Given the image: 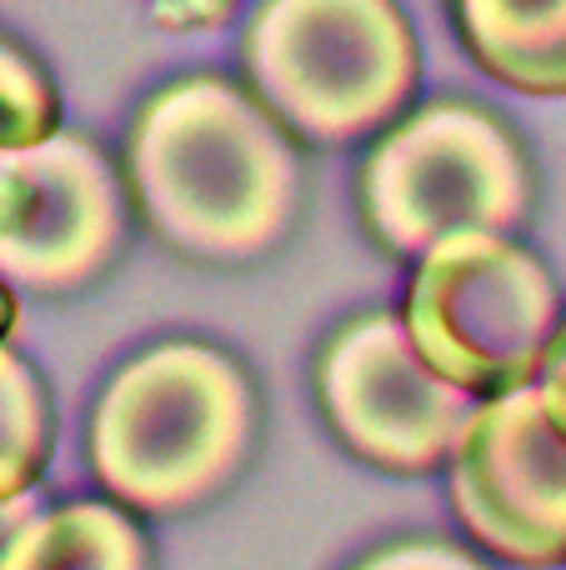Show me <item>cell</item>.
I'll list each match as a JSON object with an SVG mask.
<instances>
[{
  "label": "cell",
  "mask_w": 566,
  "mask_h": 570,
  "mask_svg": "<svg viewBox=\"0 0 566 570\" xmlns=\"http://www.w3.org/2000/svg\"><path fill=\"white\" fill-rule=\"evenodd\" d=\"M357 196L391 256H427L457 230L511 236L531 210V166L487 106L427 100L377 136Z\"/></svg>",
  "instance_id": "4"
},
{
  "label": "cell",
  "mask_w": 566,
  "mask_h": 570,
  "mask_svg": "<svg viewBox=\"0 0 566 570\" xmlns=\"http://www.w3.org/2000/svg\"><path fill=\"white\" fill-rule=\"evenodd\" d=\"M256 391L226 351L160 341L106 381L90 415L96 481L130 511L201 505L246 465Z\"/></svg>",
  "instance_id": "2"
},
{
  "label": "cell",
  "mask_w": 566,
  "mask_h": 570,
  "mask_svg": "<svg viewBox=\"0 0 566 570\" xmlns=\"http://www.w3.org/2000/svg\"><path fill=\"white\" fill-rule=\"evenodd\" d=\"M351 570H487L471 551L451 541H437V535H411V541H397V546H381L371 551L361 566Z\"/></svg>",
  "instance_id": "13"
},
{
  "label": "cell",
  "mask_w": 566,
  "mask_h": 570,
  "mask_svg": "<svg viewBox=\"0 0 566 570\" xmlns=\"http://www.w3.org/2000/svg\"><path fill=\"white\" fill-rule=\"evenodd\" d=\"M60 130V90L20 40L0 36V150L36 146Z\"/></svg>",
  "instance_id": "12"
},
{
  "label": "cell",
  "mask_w": 566,
  "mask_h": 570,
  "mask_svg": "<svg viewBox=\"0 0 566 570\" xmlns=\"http://www.w3.org/2000/svg\"><path fill=\"white\" fill-rule=\"evenodd\" d=\"M401 321L417 351L481 401L537 385L562 331V295L517 236L457 230L417 256Z\"/></svg>",
  "instance_id": "5"
},
{
  "label": "cell",
  "mask_w": 566,
  "mask_h": 570,
  "mask_svg": "<svg viewBox=\"0 0 566 570\" xmlns=\"http://www.w3.org/2000/svg\"><path fill=\"white\" fill-rule=\"evenodd\" d=\"M447 465L451 505L481 551L531 570L566 561V435L537 385L481 395Z\"/></svg>",
  "instance_id": "8"
},
{
  "label": "cell",
  "mask_w": 566,
  "mask_h": 570,
  "mask_svg": "<svg viewBox=\"0 0 566 570\" xmlns=\"http://www.w3.org/2000/svg\"><path fill=\"white\" fill-rule=\"evenodd\" d=\"M50 441H56V411L40 371L16 351L0 345V505L26 501L46 475Z\"/></svg>",
  "instance_id": "11"
},
{
  "label": "cell",
  "mask_w": 566,
  "mask_h": 570,
  "mask_svg": "<svg viewBox=\"0 0 566 570\" xmlns=\"http://www.w3.org/2000/svg\"><path fill=\"white\" fill-rule=\"evenodd\" d=\"M126 176L90 136L0 150V281L36 295L96 281L126 246Z\"/></svg>",
  "instance_id": "7"
},
{
  "label": "cell",
  "mask_w": 566,
  "mask_h": 570,
  "mask_svg": "<svg viewBox=\"0 0 566 570\" xmlns=\"http://www.w3.org/2000/svg\"><path fill=\"white\" fill-rule=\"evenodd\" d=\"M26 501H30V495H26ZM26 501H6V505H0V556H6L10 535H16L20 525L30 521V515H26Z\"/></svg>",
  "instance_id": "15"
},
{
  "label": "cell",
  "mask_w": 566,
  "mask_h": 570,
  "mask_svg": "<svg viewBox=\"0 0 566 570\" xmlns=\"http://www.w3.org/2000/svg\"><path fill=\"white\" fill-rule=\"evenodd\" d=\"M241 76L296 140L351 146L411 110L421 46L397 0H261L241 30Z\"/></svg>",
  "instance_id": "3"
},
{
  "label": "cell",
  "mask_w": 566,
  "mask_h": 570,
  "mask_svg": "<svg viewBox=\"0 0 566 570\" xmlns=\"http://www.w3.org/2000/svg\"><path fill=\"white\" fill-rule=\"evenodd\" d=\"M537 391H541V405H547V415L557 421V431L566 435V321H562L557 341H552L547 361H541Z\"/></svg>",
  "instance_id": "14"
},
{
  "label": "cell",
  "mask_w": 566,
  "mask_h": 570,
  "mask_svg": "<svg viewBox=\"0 0 566 570\" xmlns=\"http://www.w3.org/2000/svg\"><path fill=\"white\" fill-rule=\"evenodd\" d=\"M16 325H20V301H16V291L0 281V345L16 335Z\"/></svg>",
  "instance_id": "16"
},
{
  "label": "cell",
  "mask_w": 566,
  "mask_h": 570,
  "mask_svg": "<svg viewBox=\"0 0 566 570\" xmlns=\"http://www.w3.org/2000/svg\"><path fill=\"white\" fill-rule=\"evenodd\" d=\"M316 395L341 445L391 475H427L451 461L477 405L417 351L391 311L357 315L331 335L316 361Z\"/></svg>",
  "instance_id": "6"
},
{
  "label": "cell",
  "mask_w": 566,
  "mask_h": 570,
  "mask_svg": "<svg viewBox=\"0 0 566 570\" xmlns=\"http://www.w3.org/2000/svg\"><path fill=\"white\" fill-rule=\"evenodd\" d=\"M126 190L170 250L211 266L256 261L296 220V136L246 80L196 70L140 100L126 136Z\"/></svg>",
  "instance_id": "1"
},
{
  "label": "cell",
  "mask_w": 566,
  "mask_h": 570,
  "mask_svg": "<svg viewBox=\"0 0 566 570\" xmlns=\"http://www.w3.org/2000/svg\"><path fill=\"white\" fill-rule=\"evenodd\" d=\"M481 76L521 96H566V0H447Z\"/></svg>",
  "instance_id": "9"
},
{
  "label": "cell",
  "mask_w": 566,
  "mask_h": 570,
  "mask_svg": "<svg viewBox=\"0 0 566 570\" xmlns=\"http://www.w3.org/2000/svg\"><path fill=\"white\" fill-rule=\"evenodd\" d=\"M0 570H150V551L120 501H70L30 515Z\"/></svg>",
  "instance_id": "10"
}]
</instances>
